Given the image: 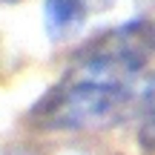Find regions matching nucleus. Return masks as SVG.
I'll return each mask as SVG.
<instances>
[{"label": "nucleus", "mask_w": 155, "mask_h": 155, "mask_svg": "<svg viewBox=\"0 0 155 155\" xmlns=\"http://www.w3.org/2000/svg\"><path fill=\"white\" fill-rule=\"evenodd\" d=\"M155 55V23L152 20H129L124 26L106 29L92 38L75 58V69L92 75H104L127 83L129 75L141 72Z\"/></svg>", "instance_id": "nucleus-2"}, {"label": "nucleus", "mask_w": 155, "mask_h": 155, "mask_svg": "<svg viewBox=\"0 0 155 155\" xmlns=\"http://www.w3.org/2000/svg\"><path fill=\"white\" fill-rule=\"evenodd\" d=\"M129 89L124 81L75 69L32 106V124L40 129H95L124 112Z\"/></svg>", "instance_id": "nucleus-1"}, {"label": "nucleus", "mask_w": 155, "mask_h": 155, "mask_svg": "<svg viewBox=\"0 0 155 155\" xmlns=\"http://www.w3.org/2000/svg\"><path fill=\"white\" fill-rule=\"evenodd\" d=\"M0 3H20V0H0Z\"/></svg>", "instance_id": "nucleus-5"}, {"label": "nucleus", "mask_w": 155, "mask_h": 155, "mask_svg": "<svg viewBox=\"0 0 155 155\" xmlns=\"http://www.w3.org/2000/svg\"><path fill=\"white\" fill-rule=\"evenodd\" d=\"M86 20V0H46L43 23L52 40H63L75 35Z\"/></svg>", "instance_id": "nucleus-3"}, {"label": "nucleus", "mask_w": 155, "mask_h": 155, "mask_svg": "<svg viewBox=\"0 0 155 155\" xmlns=\"http://www.w3.org/2000/svg\"><path fill=\"white\" fill-rule=\"evenodd\" d=\"M138 141L144 150L155 152V81L147 86L144 104H141V124H138Z\"/></svg>", "instance_id": "nucleus-4"}]
</instances>
